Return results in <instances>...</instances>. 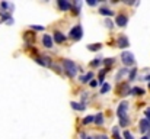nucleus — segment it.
<instances>
[{
	"label": "nucleus",
	"mask_w": 150,
	"mask_h": 139,
	"mask_svg": "<svg viewBox=\"0 0 150 139\" xmlns=\"http://www.w3.org/2000/svg\"><path fill=\"white\" fill-rule=\"evenodd\" d=\"M63 67H64V71H66V74L69 75V77H74L76 74H77V71H79V67L76 65V62H73V61H70V60H64L63 61Z\"/></svg>",
	"instance_id": "obj_1"
},
{
	"label": "nucleus",
	"mask_w": 150,
	"mask_h": 139,
	"mask_svg": "<svg viewBox=\"0 0 150 139\" xmlns=\"http://www.w3.org/2000/svg\"><path fill=\"white\" fill-rule=\"evenodd\" d=\"M69 35H70L72 39H74V41H80L82 36H83V29H82V26H80V25H76L74 28H72V31H70Z\"/></svg>",
	"instance_id": "obj_2"
},
{
	"label": "nucleus",
	"mask_w": 150,
	"mask_h": 139,
	"mask_svg": "<svg viewBox=\"0 0 150 139\" xmlns=\"http://www.w3.org/2000/svg\"><path fill=\"white\" fill-rule=\"evenodd\" d=\"M121 61H122L124 65H133V64L135 62L134 55H133V52H130V51H124V52L121 54Z\"/></svg>",
	"instance_id": "obj_3"
},
{
	"label": "nucleus",
	"mask_w": 150,
	"mask_h": 139,
	"mask_svg": "<svg viewBox=\"0 0 150 139\" xmlns=\"http://www.w3.org/2000/svg\"><path fill=\"white\" fill-rule=\"evenodd\" d=\"M127 109H128V103H127V101H122V103H119V106H118V110H117V114H118V117H122V116H125V113H127Z\"/></svg>",
	"instance_id": "obj_4"
},
{
	"label": "nucleus",
	"mask_w": 150,
	"mask_h": 139,
	"mask_svg": "<svg viewBox=\"0 0 150 139\" xmlns=\"http://www.w3.org/2000/svg\"><path fill=\"white\" fill-rule=\"evenodd\" d=\"M57 5H58L60 10H63V12H67V10H70V9H72V5L67 2V0H58Z\"/></svg>",
	"instance_id": "obj_5"
},
{
	"label": "nucleus",
	"mask_w": 150,
	"mask_h": 139,
	"mask_svg": "<svg viewBox=\"0 0 150 139\" xmlns=\"http://www.w3.org/2000/svg\"><path fill=\"white\" fill-rule=\"evenodd\" d=\"M127 22H128V18H127L125 15H118V16H117V21H115V23H117L118 26L124 28V26L127 25Z\"/></svg>",
	"instance_id": "obj_6"
},
{
	"label": "nucleus",
	"mask_w": 150,
	"mask_h": 139,
	"mask_svg": "<svg viewBox=\"0 0 150 139\" xmlns=\"http://www.w3.org/2000/svg\"><path fill=\"white\" fill-rule=\"evenodd\" d=\"M117 45H118L119 48H127V47H130L128 38H127V36H119L118 41H117Z\"/></svg>",
	"instance_id": "obj_7"
},
{
	"label": "nucleus",
	"mask_w": 150,
	"mask_h": 139,
	"mask_svg": "<svg viewBox=\"0 0 150 139\" xmlns=\"http://www.w3.org/2000/svg\"><path fill=\"white\" fill-rule=\"evenodd\" d=\"M140 130H141L143 133L150 130V122H149L147 119H141V120H140Z\"/></svg>",
	"instance_id": "obj_8"
},
{
	"label": "nucleus",
	"mask_w": 150,
	"mask_h": 139,
	"mask_svg": "<svg viewBox=\"0 0 150 139\" xmlns=\"http://www.w3.org/2000/svg\"><path fill=\"white\" fill-rule=\"evenodd\" d=\"M42 44L45 48H53V38L51 35H42Z\"/></svg>",
	"instance_id": "obj_9"
},
{
	"label": "nucleus",
	"mask_w": 150,
	"mask_h": 139,
	"mask_svg": "<svg viewBox=\"0 0 150 139\" xmlns=\"http://www.w3.org/2000/svg\"><path fill=\"white\" fill-rule=\"evenodd\" d=\"M54 41H56L57 44H63V42L66 41V35L57 31V32H54Z\"/></svg>",
	"instance_id": "obj_10"
},
{
	"label": "nucleus",
	"mask_w": 150,
	"mask_h": 139,
	"mask_svg": "<svg viewBox=\"0 0 150 139\" xmlns=\"http://www.w3.org/2000/svg\"><path fill=\"white\" fill-rule=\"evenodd\" d=\"M146 91L141 88V87H134V88H130V94H134V96H143Z\"/></svg>",
	"instance_id": "obj_11"
},
{
	"label": "nucleus",
	"mask_w": 150,
	"mask_h": 139,
	"mask_svg": "<svg viewBox=\"0 0 150 139\" xmlns=\"http://www.w3.org/2000/svg\"><path fill=\"white\" fill-rule=\"evenodd\" d=\"M72 107H73L74 110H79V112H83V110L86 109L85 104H82V103H76V101H72Z\"/></svg>",
	"instance_id": "obj_12"
},
{
	"label": "nucleus",
	"mask_w": 150,
	"mask_h": 139,
	"mask_svg": "<svg viewBox=\"0 0 150 139\" xmlns=\"http://www.w3.org/2000/svg\"><path fill=\"white\" fill-rule=\"evenodd\" d=\"M92 78H93V73H88L86 75L80 77V81H82V83H90Z\"/></svg>",
	"instance_id": "obj_13"
},
{
	"label": "nucleus",
	"mask_w": 150,
	"mask_h": 139,
	"mask_svg": "<svg viewBox=\"0 0 150 139\" xmlns=\"http://www.w3.org/2000/svg\"><path fill=\"white\" fill-rule=\"evenodd\" d=\"M119 94H121V96H127V94H130V87H128V84H122V86H121Z\"/></svg>",
	"instance_id": "obj_14"
},
{
	"label": "nucleus",
	"mask_w": 150,
	"mask_h": 139,
	"mask_svg": "<svg viewBox=\"0 0 150 139\" xmlns=\"http://www.w3.org/2000/svg\"><path fill=\"white\" fill-rule=\"evenodd\" d=\"M128 123H130V120H128L127 114H125V116H122V117H119V126H121V127H127V126H128Z\"/></svg>",
	"instance_id": "obj_15"
},
{
	"label": "nucleus",
	"mask_w": 150,
	"mask_h": 139,
	"mask_svg": "<svg viewBox=\"0 0 150 139\" xmlns=\"http://www.w3.org/2000/svg\"><path fill=\"white\" fill-rule=\"evenodd\" d=\"M99 13L103 15V16H112V15H114V12L109 10V9H106V8H101V9H99Z\"/></svg>",
	"instance_id": "obj_16"
},
{
	"label": "nucleus",
	"mask_w": 150,
	"mask_h": 139,
	"mask_svg": "<svg viewBox=\"0 0 150 139\" xmlns=\"http://www.w3.org/2000/svg\"><path fill=\"white\" fill-rule=\"evenodd\" d=\"M101 48H102V44H99V42H98V44H90V45H88V49H89V51H99Z\"/></svg>",
	"instance_id": "obj_17"
},
{
	"label": "nucleus",
	"mask_w": 150,
	"mask_h": 139,
	"mask_svg": "<svg viewBox=\"0 0 150 139\" xmlns=\"http://www.w3.org/2000/svg\"><path fill=\"white\" fill-rule=\"evenodd\" d=\"M93 122H95L96 125H102V123H103V117H102V113L96 114V116L93 117Z\"/></svg>",
	"instance_id": "obj_18"
},
{
	"label": "nucleus",
	"mask_w": 150,
	"mask_h": 139,
	"mask_svg": "<svg viewBox=\"0 0 150 139\" xmlns=\"http://www.w3.org/2000/svg\"><path fill=\"white\" fill-rule=\"evenodd\" d=\"M109 88H111V86H109L108 83H103V84H102V87H101V94L108 93V91H109Z\"/></svg>",
	"instance_id": "obj_19"
},
{
	"label": "nucleus",
	"mask_w": 150,
	"mask_h": 139,
	"mask_svg": "<svg viewBox=\"0 0 150 139\" xmlns=\"http://www.w3.org/2000/svg\"><path fill=\"white\" fill-rule=\"evenodd\" d=\"M112 135H114V139H121V136H119V130H118V126L112 127Z\"/></svg>",
	"instance_id": "obj_20"
},
{
	"label": "nucleus",
	"mask_w": 150,
	"mask_h": 139,
	"mask_svg": "<svg viewBox=\"0 0 150 139\" xmlns=\"http://www.w3.org/2000/svg\"><path fill=\"white\" fill-rule=\"evenodd\" d=\"M135 75H137V70H135V68H133L131 71H128V77H130V81H133Z\"/></svg>",
	"instance_id": "obj_21"
},
{
	"label": "nucleus",
	"mask_w": 150,
	"mask_h": 139,
	"mask_svg": "<svg viewBox=\"0 0 150 139\" xmlns=\"http://www.w3.org/2000/svg\"><path fill=\"white\" fill-rule=\"evenodd\" d=\"M114 62H115V60H114V58H108V60H105V61H103V64L106 65V70H109V65H111V64H114Z\"/></svg>",
	"instance_id": "obj_22"
},
{
	"label": "nucleus",
	"mask_w": 150,
	"mask_h": 139,
	"mask_svg": "<svg viewBox=\"0 0 150 139\" xmlns=\"http://www.w3.org/2000/svg\"><path fill=\"white\" fill-rule=\"evenodd\" d=\"M127 74H128V70H127V68H122V70L118 73V75H117V80H119L122 75H127Z\"/></svg>",
	"instance_id": "obj_23"
},
{
	"label": "nucleus",
	"mask_w": 150,
	"mask_h": 139,
	"mask_svg": "<svg viewBox=\"0 0 150 139\" xmlns=\"http://www.w3.org/2000/svg\"><path fill=\"white\" fill-rule=\"evenodd\" d=\"M101 62H102V60H101V58H96V60H93V61L90 62V65H92V67H98Z\"/></svg>",
	"instance_id": "obj_24"
},
{
	"label": "nucleus",
	"mask_w": 150,
	"mask_h": 139,
	"mask_svg": "<svg viewBox=\"0 0 150 139\" xmlns=\"http://www.w3.org/2000/svg\"><path fill=\"white\" fill-rule=\"evenodd\" d=\"M93 117H95V116H86V117L83 119V123H85V125H88V123L93 122Z\"/></svg>",
	"instance_id": "obj_25"
},
{
	"label": "nucleus",
	"mask_w": 150,
	"mask_h": 139,
	"mask_svg": "<svg viewBox=\"0 0 150 139\" xmlns=\"http://www.w3.org/2000/svg\"><path fill=\"white\" fill-rule=\"evenodd\" d=\"M124 139H134V138H133V135L128 130H124Z\"/></svg>",
	"instance_id": "obj_26"
},
{
	"label": "nucleus",
	"mask_w": 150,
	"mask_h": 139,
	"mask_svg": "<svg viewBox=\"0 0 150 139\" xmlns=\"http://www.w3.org/2000/svg\"><path fill=\"white\" fill-rule=\"evenodd\" d=\"M144 114H146V117H144V119H147V120L150 122V107H147V109L144 110Z\"/></svg>",
	"instance_id": "obj_27"
},
{
	"label": "nucleus",
	"mask_w": 150,
	"mask_h": 139,
	"mask_svg": "<svg viewBox=\"0 0 150 139\" xmlns=\"http://www.w3.org/2000/svg\"><path fill=\"white\" fill-rule=\"evenodd\" d=\"M105 26H106V28H112V26H114V23H112L109 19H106V21H105Z\"/></svg>",
	"instance_id": "obj_28"
},
{
	"label": "nucleus",
	"mask_w": 150,
	"mask_h": 139,
	"mask_svg": "<svg viewBox=\"0 0 150 139\" xmlns=\"http://www.w3.org/2000/svg\"><path fill=\"white\" fill-rule=\"evenodd\" d=\"M34 31H44V26H37V25H32L31 26Z\"/></svg>",
	"instance_id": "obj_29"
},
{
	"label": "nucleus",
	"mask_w": 150,
	"mask_h": 139,
	"mask_svg": "<svg viewBox=\"0 0 150 139\" xmlns=\"http://www.w3.org/2000/svg\"><path fill=\"white\" fill-rule=\"evenodd\" d=\"M88 5H89V6H96L98 3H96V2H93V0H92V2H88Z\"/></svg>",
	"instance_id": "obj_30"
},
{
	"label": "nucleus",
	"mask_w": 150,
	"mask_h": 139,
	"mask_svg": "<svg viewBox=\"0 0 150 139\" xmlns=\"http://www.w3.org/2000/svg\"><path fill=\"white\" fill-rule=\"evenodd\" d=\"M96 86H98V83L92 80V81H90V87H96Z\"/></svg>",
	"instance_id": "obj_31"
},
{
	"label": "nucleus",
	"mask_w": 150,
	"mask_h": 139,
	"mask_svg": "<svg viewBox=\"0 0 150 139\" xmlns=\"http://www.w3.org/2000/svg\"><path fill=\"white\" fill-rule=\"evenodd\" d=\"M98 139H108V136H105V135H99Z\"/></svg>",
	"instance_id": "obj_32"
},
{
	"label": "nucleus",
	"mask_w": 150,
	"mask_h": 139,
	"mask_svg": "<svg viewBox=\"0 0 150 139\" xmlns=\"http://www.w3.org/2000/svg\"><path fill=\"white\" fill-rule=\"evenodd\" d=\"M141 139H149V136H143V138H141Z\"/></svg>",
	"instance_id": "obj_33"
},
{
	"label": "nucleus",
	"mask_w": 150,
	"mask_h": 139,
	"mask_svg": "<svg viewBox=\"0 0 150 139\" xmlns=\"http://www.w3.org/2000/svg\"><path fill=\"white\" fill-rule=\"evenodd\" d=\"M146 80H149V81H150V75H149V77H146Z\"/></svg>",
	"instance_id": "obj_34"
},
{
	"label": "nucleus",
	"mask_w": 150,
	"mask_h": 139,
	"mask_svg": "<svg viewBox=\"0 0 150 139\" xmlns=\"http://www.w3.org/2000/svg\"><path fill=\"white\" fill-rule=\"evenodd\" d=\"M88 139H92V138H88Z\"/></svg>",
	"instance_id": "obj_35"
}]
</instances>
